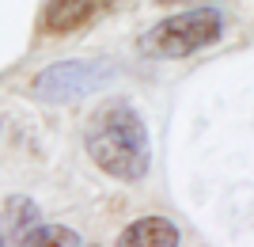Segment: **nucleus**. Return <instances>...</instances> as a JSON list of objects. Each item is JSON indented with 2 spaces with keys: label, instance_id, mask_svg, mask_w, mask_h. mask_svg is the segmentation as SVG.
I'll return each mask as SVG.
<instances>
[{
  "label": "nucleus",
  "instance_id": "obj_8",
  "mask_svg": "<svg viewBox=\"0 0 254 247\" xmlns=\"http://www.w3.org/2000/svg\"><path fill=\"white\" fill-rule=\"evenodd\" d=\"M0 244H4V240H0Z\"/></svg>",
  "mask_w": 254,
  "mask_h": 247
},
{
  "label": "nucleus",
  "instance_id": "obj_5",
  "mask_svg": "<svg viewBox=\"0 0 254 247\" xmlns=\"http://www.w3.org/2000/svg\"><path fill=\"white\" fill-rule=\"evenodd\" d=\"M118 244L122 247H179L182 232L163 217H140L118 236Z\"/></svg>",
  "mask_w": 254,
  "mask_h": 247
},
{
  "label": "nucleus",
  "instance_id": "obj_7",
  "mask_svg": "<svg viewBox=\"0 0 254 247\" xmlns=\"http://www.w3.org/2000/svg\"><path fill=\"white\" fill-rule=\"evenodd\" d=\"M159 4H201V0H159ZM209 4V0H205Z\"/></svg>",
  "mask_w": 254,
  "mask_h": 247
},
{
  "label": "nucleus",
  "instance_id": "obj_2",
  "mask_svg": "<svg viewBox=\"0 0 254 247\" xmlns=\"http://www.w3.org/2000/svg\"><path fill=\"white\" fill-rule=\"evenodd\" d=\"M224 38V15L216 8H186L179 15L159 19L152 31L140 34V54L156 57V61H179V57H193L216 46Z\"/></svg>",
  "mask_w": 254,
  "mask_h": 247
},
{
  "label": "nucleus",
  "instance_id": "obj_1",
  "mask_svg": "<svg viewBox=\"0 0 254 247\" xmlns=\"http://www.w3.org/2000/svg\"><path fill=\"white\" fill-rule=\"evenodd\" d=\"M87 156L118 183H140L152 167L148 126L133 103L110 99L87 122Z\"/></svg>",
  "mask_w": 254,
  "mask_h": 247
},
{
  "label": "nucleus",
  "instance_id": "obj_6",
  "mask_svg": "<svg viewBox=\"0 0 254 247\" xmlns=\"http://www.w3.org/2000/svg\"><path fill=\"white\" fill-rule=\"evenodd\" d=\"M15 244L23 247H46V244H57V247H80L84 240L76 236L72 228H61V225H50V228H27Z\"/></svg>",
  "mask_w": 254,
  "mask_h": 247
},
{
  "label": "nucleus",
  "instance_id": "obj_4",
  "mask_svg": "<svg viewBox=\"0 0 254 247\" xmlns=\"http://www.w3.org/2000/svg\"><path fill=\"white\" fill-rule=\"evenodd\" d=\"M118 0H46L42 15H38V31L42 34H72L84 31L99 15L114 8Z\"/></svg>",
  "mask_w": 254,
  "mask_h": 247
},
{
  "label": "nucleus",
  "instance_id": "obj_3",
  "mask_svg": "<svg viewBox=\"0 0 254 247\" xmlns=\"http://www.w3.org/2000/svg\"><path fill=\"white\" fill-rule=\"evenodd\" d=\"M110 80H114V65L110 61H99V57L57 61V65H46L31 80V95L38 103H76V99L106 87Z\"/></svg>",
  "mask_w": 254,
  "mask_h": 247
}]
</instances>
